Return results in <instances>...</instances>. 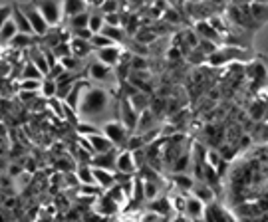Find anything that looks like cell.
Returning a JSON list of instances; mask_svg holds the SVG:
<instances>
[{"label": "cell", "instance_id": "9f6ffc18", "mask_svg": "<svg viewBox=\"0 0 268 222\" xmlns=\"http://www.w3.org/2000/svg\"><path fill=\"white\" fill-rule=\"evenodd\" d=\"M187 58H189V62L195 63V65H199V63H207V56L203 54L201 50H197V48H193V50L187 54Z\"/></svg>", "mask_w": 268, "mask_h": 222}, {"label": "cell", "instance_id": "cb8c5ba5", "mask_svg": "<svg viewBox=\"0 0 268 222\" xmlns=\"http://www.w3.org/2000/svg\"><path fill=\"white\" fill-rule=\"evenodd\" d=\"M153 127H157V117H155L149 109L141 111V113H139L137 127H135V133H137V135H143L145 131H149V129H153Z\"/></svg>", "mask_w": 268, "mask_h": 222}, {"label": "cell", "instance_id": "11a10c76", "mask_svg": "<svg viewBox=\"0 0 268 222\" xmlns=\"http://www.w3.org/2000/svg\"><path fill=\"white\" fill-rule=\"evenodd\" d=\"M22 173H24V167H22L20 163L12 161L10 165H6V175H8V177H12V179H18Z\"/></svg>", "mask_w": 268, "mask_h": 222}, {"label": "cell", "instance_id": "f907efd6", "mask_svg": "<svg viewBox=\"0 0 268 222\" xmlns=\"http://www.w3.org/2000/svg\"><path fill=\"white\" fill-rule=\"evenodd\" d=\"M219 48H221V46H217V44H213V42H209V40H203V38H199L197 50H201L205 56H211V54H215Z\"/></svg>", "mask_w": 268, "mask_h": 222}, {"label": "cell", "instance_id": "d590c367", "mask_svg": "<svg viewBox=\"0 0 268 222\" xmlns=\"http://www.w3.org/2000/svg\"><path fill=\"white\" fill-rule=\"evenodd\" d=\"M90 24V14L88 12H82V14H76L72 18H68V28L72 30H80V28H88Z\"/></svg>", "mask_w": 268, "mask_h": 222}, {"label": "cell", "instance_id": "4316f807", "mask_svg": "<svg viewBox=\"0 0 268 222\" xmlns=\"http://www.w3.org/2000/svg\"><path fill=\"white\" fill-rule=\"evenodd\" d=\"M86 6H88L86 0H62V14L72 18L76 14L86 12Z\"/></svg>", "mask_w": 268, "mask_h": 222}, {"label": "cell", "instance_id": "7bdbcfd3", "mask_svg": "<svg viewBox=\"0 0 268 222\" xmlns=\"http://www.w3.org/2000/svg\"><path fill=\"white\" fill-rule=\"evenodd\" d=\"M103 189L98 187L96 183L94 185H78V194H82V196H94V198H98Z\"/></svg>", "mask_w": 268, "mask_h": 222}, {"label": "cell", "instance_id": "2e32d148", "mask_svg": "<svg viewBox=\"0 0 268 222\" xmlns=\"http://www.w3.org/2000/svg\"><path fill=\"white\" fill-rule=\"evenodd\" d=\"M191 169H193V151L187 147L171 165V173H189Z\"/></svg>", "mask_w": 268, "mask_h": 222}, {"label": "cell", "instance_id": "c3c4849f", "mask_svg": "<svg viewBox=\"0 0 268 222\" xmlns=\"http://www.w3.org/2000/svg\"><path fill=\"white\" fill-rule=\"evenodd\" d=\"M76 131H78V135H84V137H90V135H98L101 133V129H98L96 125H90V123H78V125L74 127Z\"/></svg>", "mask_w": 268, "mask_h": 222}, {"label": "cell", "instance_id": "9a60e30c", "mask_svg": "<svg viewBox=\"0 0 268 222\" xmlns=\"http://www.w3.org/2000/svg\"><path fill=\"white\" fill-rule=\"evenodd\" d=\"M149 210L151 212H155L157 216H161V218H167L173 214V204H171V198L167 196H157L155 200H151L149 202Z\"/></svg>", "mask_w": 268, "mask_h": 222}, {"label": "cell", "instance_id": "e575fe53", "mask_svg": "<svg viewBox=\"0 0 268 222\" xmlns=\"http://www.w3.org/2000/svg\"><path fill=\"white\" fill-rule=\"evenodd\" d=\"M20 80H44V76L30 60H26L22 65V71H20Z\"/></svg>", "mask_w": 268, "mask_h": 222}, {"label": "cell", "instance_id": "f546056e", "mask_svg": "<svg viewBox=\"0 0 268 222\" xmlns=\"http://www.w3.org/2000/svg\"><path fill=\"white\" fill-rule=\"evenodd\" d=\"M171 181H173V185H175L177 190H191L193 185H195L193 177L187 175V173H173L171 175Z\"/></svg>", "mask_w": 268, "mask_h": 222}, {"label": "cell", "instance_id": "ee69618b", "mask_svg": "<svg viewBox=\"0 0 268 222\" xmlns=\"http://www.w3.org/2000/svg\"><path fill=\"white\" fill-rule=\"evenodd\" d=\"M90 44H92L94 52H96V50H101V48H107V46H113V42H111L109 38H105L103 34H94L92 40H90Z\"/></svg>", "mask_w": 268, "mask_h": 222}, {"label": "cell", "instance_id": "7a4b0ae2", "mask_svg": "<svg viewBox=\"0 0 268 222\" xmlns=\"http://www.w3.org/2000/svg\"><path fill=\"white\" fill-rule=\"evenodd\" d=\"M250 58V54L244 50V48H236V46H221L215 54L207 56V63L213 65V67H219V65H225V63L231 62H246Z\"/></svg>", "mask_w": 268, "mask_h": 222}, {"label": "cell", "instance_id": "be15d7a7", "mask_svg": "<svg viewBox=\"0 0 268 222\" xmlns=\"http://www.w3.org/2000/svg\"><path fill=\"white\" fill-rule=\"evenodd\" d=\"M165 2H167V6L179 10L181 14H185V4H187V0H165Z\"/></svg>", "mask_w": 268, "mask_h": 222}, {"label": "cell", "instance_id": "ba28073f", "mask_svg": "<svg viewBox=\"0 0 268 222\" xmlns=\"http://www.w3.org/2000/svg\"><path fill=\"white\" fill-rule=\"evenodd\" d=\"M121 54H123V48L113 44V46H107V48H101V50H96V56H98V62L105 63L109 67H115L119 60H121Z\"/></svg>", "mask_w": 268, "mask_h": 222}, {"label": "cell", "instance_id": "603a6c76", "mask_svg": "<svg viewBox=\"0 0 268 222\" xmlns=\"http://www.w3.org/2000/svg\"><path fill=\"white\" fill-rule=\"evenodd\" d=\"M191 190H193V194L201 200L203 204H211V202L215 200V190L211 189L205 181H197V183L193 185V189Z\"/></svg>", "mask_w": 268, "mask_h": 222}, {"label": "cell", "instance_id": "3957f363", "mask_svg": "<svg viewBox=\"0 0 268 222\" xmlns=\"http://www.w3.org/2000/svg\"><path fill=\"white\" fill-rule=\"evenodd\" d=\"M101 133L113 143L115 149H123V147H125V141H127L129 135H131V131L123 125L119 119H115V121H105V123L101 125Z\"/></svg>", "mask_w": 268, "mask_h": 222}, {"label": "cell", "instance_id": "ab89813d", "mask_svg": "<svg viewBox=\"0 0 268 222\" xmlns=\"http://www.w3.org/2000/svg\"><path fill=\"white\" fill-rule=\"evenodd\" d=\"M127 42H129V46H127V52H129V54H133V56H143V58L149 56V46L135 42L133 38H129Z\"/></svg>", "mask_w": 268, "mask_h": 222}, {"label": "cell", "instance_id": "277c9868", "mask_svg": "<svg viewBox=\"0 0 268 222\" xmlns=\"http://www.w3.org/2000/svg\"><path fill=\"white\" fill-rule=\"evenodd\" d=\"M34 6L44 16L48 26H58L62 20V0H34Z\"/></svg>", "mask_w": 268, "mask_h": 222}, {"label": "cell", "instance_id": "681fc988", "mask_svg": "<svg viewBox=\"0 0 268 222\" xmlns=\"http://www.w3.org/2000/svg\"><path fill=\"white\" fill-rule=\"evenodd\" d=\"M60 63L64 65V69H66V71H72V73H76V71L82 67L80 58H76V56H68V58H64V60H60Z\"/></svg>", "mask_w": 268, "mask_h": 222}, {"label": "cell", "instance_id": "1f68e13d", "mask_svg": "<svg viewBox=\"0 0 268 222\" xmlns=\"http://www.w3.org/2000/svg\"><path fill=\"white\" fill-rule=\"evenodd\" d=\"M111 200H115L119 206H123V204H127V194H125V190L123 187L119 185V183H115V185H111L107 190H103Z\"/></svg>", "mask_w": 268, "mask_h": 222}, {"label": "cell", "instance_id": "f5cc1de1", "mask_svg": "<svg viewBox=\"0 0 268 222\" xmlns=\"http://www.w3.org/2000/svg\"><path fill=\"white\" fill-rule=\"evenodd\" d=\"M88 28L94 32V34H100L103 28V16L101 14H90V24Z\"/></svg>", "mask_w": 268, "mask_h": 222}, {"label": "cell", "instance_id": "d6a6232c", "mask_svg": "<svg viewBox=\"0 0 268 222\" xmlns=\"http://www.w3.org/2000/svg\"><path fill=\"white\" fill-rule=\"evenodd\" d=\"M151 97L153 95L149 94H143V92H137L133 97H129V101H131V105L135 107V111H145V109H149V103H151Z\"/></svg>", "mask_w": 268, "mask_h": 222}, {"label": "cell", "instance_id": "f6af8a7d", "mask_svg": "<svg viewBox=\"0 0 268 222\" xmlns=\"http://www.w3.org/2000/svg\"><path fill=\"white\" fill-rule=\"evenodd\" d=\"M109 220H111L109 216H103V214H100V212H96L94 208L82 212V222H109Z\"/></svg>", "mask_w": 268, "mask_h": 222}, {"label": "cell", "instance_id": "f35d334b", "mask_svg": "<svg viewBox=\"0 0 268 222\" xmlns=\"http://www.w3.org/2000/svg\"><path fill=\"white\" fill-rule=\"evenodd\" d=\"M185 14H181L179 10H175V8H171V6H167L165 8V12H163V16H161V20H165L167 24H171V26H177V24H181L185 18H183Z\"/></svg>", "mask_w": 268, "mask_h": 222}, {"label": "cell", "instance_id": "8d00e7d4", "mask_svg": "<svg viewBox=\"0 0 268 222\" xmlns=\"http://www.w3.org/2000/svg\"><path fill=\"white\" fill-rule=\"evenodd\" d=\"M159 190H161V183L157 181H143V196L145 200H155L159 196Z\"/></svg>", "mask_w": 268, "mask_h": 222}, {"label": "cell", "instance_id": "91938a15", "mask_svg": "<svg viewBox=\"0 0 268 222\" xmlns=\"http://www.w3.org/2000/svg\"><path fill=\"white\" fill-rule=\"evenodd\" d=\"M74 38H80V40H92V36H94V32L90 30V28H80V30H72L70 32Z\"/></svg>", "mask_w": 268, "mask_h": 222}, {"label": "cell", "instance_id": "52a82bcc", "mask_svg": "<svg viewBox=\"0 0 268 222\" xmlns=\"http://www.w3.org/2000/svg\"><path fill=\"white\" fill-rule=\"evenodd\" d=\"M115 171L123 175H137V165H135L133 153L127 149H119L115 157Z\"/></svg>", "mask_w": 268, "mask_h": 222}, {"label": "cell", "instance_id": "03108f58", "mask_svg": "<svg viewBox=\"0 0 268 222\" xmlns=\"http://www.w3.org/2000/svg\"><path fill=\"white\" fill-rule=\"evenodd\" d=\"M252 0H233V4L235 6H246V4H250Z\"/></svg>", "mask_w": 268, "mask_h": 222}, {"label": "cell", "instance_id": "e0dca14e", "mask_svg": "<svg viewBox=\"0 0 268 222\" xmlns=\"http://www.w3.org/2000/svg\"><path fill=\"white\" fill-rule=\"evenodd\" d=\"M88 84H90V82H86V80L76 82V84H74V88H72V92H70L68 97L64 99L68 107H72L76 113H78V107H80V99H82V94H84V88H86Z\"/></svg>", "mask_w": 268, "mask_h": 222}, {"label": "cell", "instance_id": "6f0895ef", "mask_svg": "<svg viewBox=\"0 0 268 222\" xmlns=\"http://www.w3.org/2000/svg\"><path fill=\"white\" fill-rule=\"evenodd\" d=\"M64 71H66V69H64V65H62L60 62H56L54 65H52V67H50V69H48V76H46V78L56 82V80H58V78H60Z\"/></svg>", "mask_w": 268, "mask_h": 222}, {"label": "cell", "instance_id": "83f0119b", "mask_svg": "<svg viewBox=\"0 0 268 222\" xmlns=\"http://www.w3.org/2000/svg\"><path fill=\"white\" fill-rule=\"evenodd\" d=\"M266 107H268L266 99H260V97H256V99H254V101L248 105V117H250L252 121H262Z\"/></svg>", "mask_w": 268, "mask_h": 222}, {"label": "cell", "instance_id": "6da1fadb", "mask_svg": "<svg viewBox=\"0 0 268 222\" xmlns=\"http://www.w3.org/2000/svg\"><path fill=\"white\" fill-rule=\"evenodd\" d=\"M109 105V94L103 88H94L92 84H88L84 88V94L80 99V107H78V115L84 119H92L103 115L105 109Z\"/></svg>", "mask_w": 268, "mask_h": 222}, {"label": "cell", "instance_id": "d6986e66", "mask_svg": "<svg viewBox=\"0 0 268 222\" xmlns=\"http://www.w3.org/2000/svg\"><path fill=\"white\" fill-rule=\"evenodd\" d=\"M12 22L16 24V30L22 32V34H32V26H30V22H28V18H26V14L22 12V8L20 6H12Z\"/></svg>", "mask_w": 268, "mask_h": 222}, {"label": "cell", "instance_id": "ac0fdd59", "mask_svg": "<svg viewBox=\"0 0 268 222\" xmlns=\"http://www.w3.org/2000/svg\"><path fill=\"white\" fill-rule=\"evenodd\" d=\"M54 169L58 171V173H76V169H78V163H76V159L72 157L70 153H62L60 157H54Z\"/></svg>", "mask_w": 268, "mask_h": 222}, {"label": "cell", "instance_id": "816d5d0a", "mask_svg": "<svg viewBox=\"0 0 268 222\" xmlns=\"http://www.w3.org/2000/svg\"><path fill=\"white\" fill-rule=\"evenodd\" d=\"M129 65H131V69H135V71L149 69V62H147V58H143V56H133V54H131Z\"/></svg>", "mask_w": 268, "mask_h": 222}, {"label": "cell", "instance_id": "ffe728a7", "mask_svg": "<svg viewBox=\"0 0 268 222\" xmlns=\"http://www.w3.org/2000/svg\"><path fill=\"white\" fill-rule=\"evenodd\" d=\"M92 175H94V181L96 185L101 187L103 190H107L111 185H115V177L111 171H105V169H98V167H92Z\"/></svg>", "mask_w": 268, "mask_h": 222}, {"label": "cell", "instance_id": "8fae6325", "mask_svg": "<svg viewBox=\"0 0 268 222\" xmlns=\"http://www.w3.org/2000/svg\"><path fill=\"white\" fill-rule=\"evenodd\" d=\"M193 30L197 32L199 38H203V40H209V42H213L217 46H223V36L209 24V20H197Z\"/></svg>", "mask_w": 268, "mask_h": 222}, {"label": "cell", "instance_id": "8992f818", "mask_svg": "<svg viewBox=\"0 0 268 222\" xmlns=\"http://www.w3.org/2000/svg\"><path fill=\"white\" fill-rule=\"evenodd\" d=\"M119 121L127 127L131 133H135V127L139 121V111H135V107L131 105V101L127 97H121L119 103Z\"/></svg>", "mask_w": 268, "mask_h": 222}, {"label": "cell", "instance_id": "db71d44e", "mask_svg": "<svg viewBox=\"0 0 268 222\" xmlns=\"http://www.w3.org/2000/svg\"><path fill=\"white\" fill-rule=\"evenodd\" d=\"M101 14H113V12H119V0H105L100 6Z\"/></svg>", "mask_w": 268, "mask_h": 222}, {"label": "cell", "instance_id": "f1b7e54d", "mask_svg": "<svg viewBox=\"0 0 268 222\" xmlns=\"http://www.w3.org/2000/svg\"><path fill=\"white\" fill-rule=\"evenodd\" d=\"M157 34L153 32V28L151 26H141L139 30H137V34L133 36L135 42H139V44H145V46H151V44H155L157 42Z\"/></svg>", "mask_w": 268, "mask_h": 222}, {"label": "cell", "instance_id": "d4e9b609", "mask_svg": "<svg viewBox=\"0 0 268 222\" xmlns=\"http://www.w3.org/2000/svg\"><path fill=\"white\" fill-rule=\"evenodd\" d=\"M90 139V143H92V147H94V155L96 153H109V151H113L115 147H113V143L103 135V133H98V135H90L88 137Z\"/></svg>", "mask_w": 268, "mask_h": 222}, {"label": "cell", "instance_id": "bcb514c9", "mask_svg": "<svg viewBox=\"0 0 268 222\" xmlns=\"http://www.w3.org/2000/svg\"><path fill=\"white\" fill-rule=\"evenodd\" d=\"M141 147H145L143 137H141V135H137V133H131V135H129V139L125 141V147H123V149H127V151H137V149H141Z\"/></svg>", "mask_w": 268, "mask_h": 222}, {"label": "cell", "instance_id": "5bb4252c", "mask_svg": "<svg viewBox=\"0 0 268 222\" xmlns=\"http://www.w3.org/2000/svg\"><path fill=\"white\" fill-rule=\"evenodd\" d=\"M38 40H40L38 36L18 32V34H16V36L10 40V44H8V46H10L12 50H18V52H20V50H30L32 46H36V44H38Z\"/></svg>", "mask_w": 268, "mask_h": 222}, {"label": "cell", "instance_id": "b9f144b4", "mask_svg": "<svg viewBox=\"0 0 268 222\" xmlns=\"http://www.w3.org/2000/svg\"><path fill=\"white\" fill-rule=\"evenodd\" d=\"M52 54H54V58L60 62V60H64L68 56H72V48H70V42H60L58 46H54L52 48Z\"/></svg>", "mask_w": 268, "mask_h": 222}, {"label": "cell", "instance_id": "5b68a950", "mask_svg": "<svg viewBox=\"0 0 268 222\" xmlns=\"http://www.w3.org/2000/svg\"><path fill=\"white\" fill-rule=\"evenodd\" d=\"M20 8H22V12L26 14V18H28V22H30V26H32L34 36L42 38L46 32L50 30L48 22H46V20H44V16L38 12V8L34 6V2H30V4H22Z\"/></svg>", "mask_w": 268, "mask_h": 222}, {"label": "cell", "instance_id": "74e56055", "mask_svg": "<svg viewBox=\"0 0 268 222\" xmlns=\"http://www.w3.org/2000/svg\"><path fill=\"white\" fill-rule=\"evenodd\" d=\"M18 34V30H16V24L12 22V18L0 28V46H4V44H10V40L14 38Z\"/></svg>", "mask_w": 268, "mask_h": 222}, {"label": "cell", "instance_id": "94428289", "mask_svg": "<svg viewBox=\"0 0 268 222\" xmlns=\"http://www.w3.org/2000/svg\"><path fill=\"white\" fill-rule=\"evenodd\" d=\"M12 16V6H0V28L10 20Z\"/></svg>", "mask_w": 268, "mask_h": 222}, {"label": "cell", "instance_id": "6125c7cd", "mask_svg": "<svg viewBox=\"0 0 268 222\" xmlns=\"http://www.w3.org/2000/svg\"><path fill=\"white\" fill-rule=\"evenodd\" d=\"M36 97H38V92H24V90H18V99L24 101V103H32Z\"/></svg>", "mask_w": 268, "mask_h": 222}, {"label": "cell", "instance_id": "484cf974", "mask_svg": "<svg viewBox=\"0 0 268 222\" xmlns=\"http://www.w3.org/2000/svg\"><path fill=\"white\" fill-rule=\"evenodd\" d=\"M250 10V18L254 22V26H260L262 22L268 20V4H260V2H250L248 4Z\"/></svg>", "mask_w": 268, "mask_h": 222}, {"label": "cell", "instance_id": "4dcf8cb0", "mask_svg": "<svg viewBox=\"0 0 268 222\" xmlns=\"http://www.w3.org/2000/svg\"><path fill=\"white\" fill-rule=\"evenodd\" d=\"M14 94H18V82L10 78H0V99H8Z\"/></svg>", "mask_w": 268, "mask_h": 222}, {"label": "cell", "instance_id": "e7e4bbea", "mask_svg": "<svg viewBox=\"0 0 268 222\" xmlns=\"http://www.w3.org/2000/svg\"><path fill=\"white\" fill-rule=\"evenodd\" d=\"M8 135V129H6V123L0 121V137H6Z\"/></svg>", "mask_w": 268, "mask_h": 222}, {"label": "cell", "instance_id": "30bf717a", "mask_svg": "<svg viewBox=\"0 0 268 222\" xmlns=\"http://www.w3.org/2000/svg\"><path fill=\"white\" fill-rule=\"evenodd\" d=\"M88 78L94 82H109L115 78V73H113V67L105 65V63L92 62L88 65Z\"/></svg>", "mask_w": 268, "mask_h": 222}, {"label": "cell", "instance_id": "7402d4cb", "mask_svg": "<svg viewBox=\"0 0 268 222\" xmlns=\"http://www.w3.org/2000/svg\"><path fill=\"white\" fill-rule=\"evenodd\" d=\"M100 34H103L105 38H109V40H111L113 44H117V46H121V44H125V40H129L125 30H123L121 26H107V24H103V28H101Z\"/></svg>", "mask_w": 268, "mask_h": 222}, {"label": "cell", "instance_id": "7c38bea8", "mask_svg": "<svg viewBox=\"0 0 268 222\" xmlns=\"http://www.w3.org/2000/svg\"><path fill=\"white\" fill-rule=\"evenodd\" d=\"M115 157H117V149L109 151V153H96L92 157V167H98V169H105V171H111L115 173Z\"/></svg>", "mask_w": 268, "mask_h": 222}, {"label": "cell", "instance_id": "7dc6e473", "mask_svg": "<svg viewBox=\"0 0 268 222\" xmlns=\"http://www.w3.org/2000/svg\"><path fill=\"white\" fill-rule=\"evenodd\" d=\"M42 88V80H20L18 82V90L24 92H40Z\"/></svg>", "mask_w": 268, "mask_h": 222}, {"label": "cell", "instance_id": "60d3db41", "mask_svg": "<svg viewBox=\"0 0 268 222\" xmlns=\"http://www.w3.org/2000/svg\"><path fill=\"white\" fill-rule=\"evenodd\" d=\"M40 95H42L44 99H52V97H56V82L44 78V80H42V88H40Z\"/></svg>", "mask_w": 268, "mask_h": 222}, {"label": "cell", "instance_id": "4fadbf2b", "mask_svg": "<svg viewBox=\"0 0 268 222\" xmlns=\"http://www.w3.org/2000/svg\"><path fill=\"white\" fill-rule=\"evenodd\" d=\"M203 210H205V204H203L195 194H193V196H185V214H187L191 220L201 222Z\"/></svg>", "mask_w": 268, "mask_h": 222}, {"label": "cell", "instance_id": "836d02e7", "mask_svg": "<svg viewBox=\"0 0 268 222\" xmlns=\"http://www.w3.org/2000/svg\"><path fill=\"white\" fill-rule=\"evenodd\" d=\"M76 177L80 181V185H94V175H92V165H78L76 169Z\"/></svg>", "mask_w": 268, "mask_h": 222}, {"label": "cell", "instance_id": "680465c9", "mask_svg": "<svg viewBox=\"0 0 268 222\" xmlns=\"http://www.w3.org/2000/svg\"><path fill=\"white\" fill-rule=\"evenodd\" d=\"M101 16H103V24H107V26H121V16H119V12L101 14Z\"/></svg>", "mask_w": 268, "mask_h": 222}, {"label": "cell", "instance_id": "9c48e42d", "mask_svg": "<svg viewBox=\"0 0 268 222\" xmlns=\"http://www.w3.org/2000/svg\"><path fill=\"white\" fill-rule=\"evenodd\" d=\"M96 212H100L103 216H109V218H113L117 212H119V204L115 202V200H111L105 192H101L100 196L96 198V202H94V206H92Z\"/></svg>", "mask_w": 268, "mask_h": 222}, {"label": "cell", "instance_id": "44dd1931", "mask_svg": "<svg viewBox=\"0 0 268 222\" xmlns=\"http://www.w3.org/2000/svg\"><path fill=\"white\" fill-rule=\"evenodd\" d=\"M70 48H72V56H76L80 60L94 52V48H92V44L88 40H80V38H74V36L70 40Z\"/></svg>", "mask_w": 268, "mask_h": 222}]
</instances>
